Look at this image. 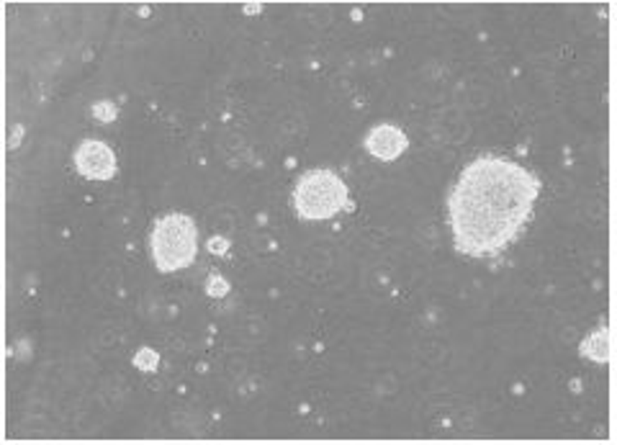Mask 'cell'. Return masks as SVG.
I'll use <instances>...</instances> for the list:
<instances>
[{
    "label": "cell",
    "instance_id": "cell-5",
    "mask_svg": "<svg viewBox=\"0 0 617 445\" xmlns=\"http://www.w3.org/2000/svg\"><path fill=\"white\" fill-rule=\"evenodd\" d=\"M406 144H409L406 134L401 129H396V126H391V124H378L366 136V149L373 157H378L383 162L396 160L406 149Z\"/></svg>",
    "mask_w": 617,
    "mask_h": 445
},
{
    "label": "cell",
    "instance_id": "cell-7",
    "mask_svg": "<svg viewBox=\"0 0 617 445\" xmlns=\"http://www.w3.org/2000/svg\"><path fill=\"white\" fill-rule=\"evenodd\" d=\"M93 116H96L98 121H103V124L114 121V119H116V106L111 104V101H103V104H96V106H93Z\"/></svg>",
    "mask_w": 617,
    "mask_h": 445
},
{
    "label": "cell",
    "instance_id": "cell-11",
    "mask_svg": "<svg viewBox=\"0 0 617 445\" xmlns=\"http://www.w3.org/2000/svg\"><path fill=\"white\" fill-rule=\"evenodd\" d=\"M244 14H247V16L260 14V6H257V3H252V6H244Z\"/></svg>",
    "mask_w": 617,
    "mask_h": 445
},
{
    "label": "cell",
    "instance_id": "cell-9",
    "mask_svg": "<svg viewBox=\"0 0 617 445\" xmlns=\"http://www.w3.org/2000/svg\"><path fill=\"white\" fill-rule=\"evenodd\" d=\"M134 363L139 368H147V371H152L154 366H157V353H152V350H141V353H136V358H134Z\"/></svg>",
    "mask_w": 617,
    "mask_h": 445
},
{
    "label": "cell",
    "instance_id": "cell-2",
    "mask_svg": "<svg viewBox=\"0 0 617 445\" xmlns=\"http://www.w3.org/2000/svg\"><path fill=\"white\" fill-rule=\"evenodd\" d=\"M347 186L342 178L332 170L316 168L308 170L299 178L294 188V204L304 219L321 221L334 216L347 206Z\"/></svg>",
    "mask_w": 617,
    "mask_h": 445
},
{
    "label": "cell",
    "instance_id": "cell-6",
    "mask_svg": "<svg viewBox=\"0 0 617 445\" xmlns=\"http://www.w3.org/2000/svg\"><path fill=\"white\" fill-rule=\"evenodd\" d=\"M581 353H584L586 358H591V361H599V363L607 361V358H610V350H607V329L602 327L599 332H594V335L581 345Z\"/></svg>",
    "mask_w": 617,
    "mask_h": 445
},
{
    "label": "cell",
    "instance_id": "cell-4",
    "mask_svg": "<svg viewBox=\"0 0 617 445\" xmlns=\"http://www.w3.org/2000/svg\"><path fill=\"white\" fill-rule=\"evenodd\" d=\"M75 165L88 181H109L116 173V157L109 144L98 139H85L75 149Z\"/></svg>",
    "mask_w": 617,
    "mask_h": 445
},
{
    "label": "cell",
    "instance_id": "cell-1",
    "mask_svg": "<svg viewBox=\"0 0 617 445\" xmlns=\"http://www.w3.org/2000/svg\"><path fill=\"white\" fill-rule=\"evenodd\" d=\"M538 199V181L507 157H478L450 196V226L466 255H496L517 237Z\"/></svg>",
    "mask_w": 617,
    "mask_h": 445
},
{
    "label": "cell",
    "instance_id": "cell-10",
    "mask_svg": "<svg viewBox=\"0 0 617 445\" xmlns=\"http://www.w3.org/2000/svg\"><path fill=\"white\" fill-rule=\"evenodd\" d=\"M209 250H211L214 255H224V252L229 250V242H226L224 237H214L211 242H209Z\"/></svg>",
    "mask_w": 617,
    "mask_h": 445
},
{
    "label": "cell",
    "instance_id": "cell-3",
    "mask_svg": "<svg viewBox=\"0 0 617 445\" xmlns=\"http://www.w3.org/2000/svg\"><path fill=\"white\" fill-rule=\"evenodd\" d=\"M152 255L162 273L186 268L196 258V224L186 214H167L152 229Z\"/></svg>",
    "mask_w": 617,
    "mask_h": 445
},
{
    "label": "cell",
    "instance_id": "cell-8",
    "mask_svg": "<svg viewBox=\"0 0 617 445\" xmlns=\"http://www.w3.org/2000/svg\"><path fill=\"white\" fill-rule=\"evenodd\" d=\"M226 291H229V286H226V281L219 273H214L211 278H209V286H206V294L209 296H224Z\"/></svg>",
    "mask_w": 617,
    "mask_h": 445
}]
</instances>
